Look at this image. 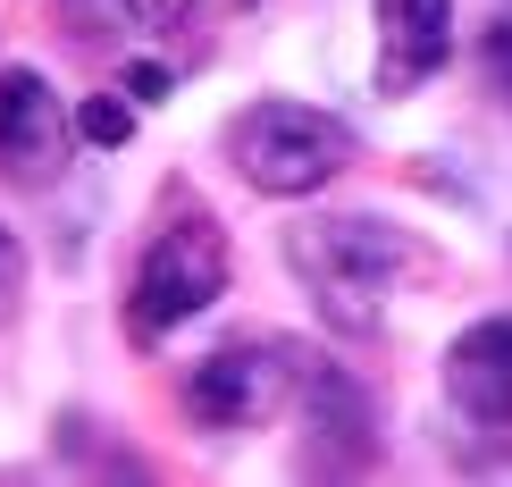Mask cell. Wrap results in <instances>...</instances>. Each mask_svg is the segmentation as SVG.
Instances as JSON below:
<instances>
[{"instance_id": "8", "label": "cell", "mask_w": 512, "mask_h": 487, "mask_svg": "<svg viewBox=\"0 0 512 487\" xmlns=\"http://www.w3.org/2000/svg\"><path fill=\"white\" fill-rule=\"evenodd\" d=\"M294 412L311 420L319 462H345V471H361V462H370V404H361V387H353L345 370H328V362H311V353H303Z\"/></svg>"}, {"instance_id": "6", "label": "cell", "mask_w": 512, "mask_h": 487, "mask_svg": "<svg viewBox=\"0 0 512 487\" xmlns=\"http://www.w3.org/2000/svg\"><path fill=\"white\" fill-rule=\"evenodd\" d=\"M445 395L479 429H504L512 420V311H487V320H471L445 345Z\"/></svg>"}, {"instance_id": "13", "label": "cell", "mask_w": 512, "mask_h": 487, "mask_svg": "<svg viewBox=\"0 0 512 487\" xmlns=\"http://www.w3.org/2000/svg\"><path fill=\"white\" fill-rule=\"evenodd\" d=\"M126 93H135V101H168V93H177V76H168L160 59H135V68H126Z\"/></svg>"}, {"instance_id": "7", "label": "cell", "mask_w": 512, "mask_h": 487, "mask_svg": "<svg viewBox=\"0 0 512 487\" xmlns=\"http://www.w3.org/2000/svg\"><path fill=\"white\" fill-rule=\"evenodd\" d=\"M454 59V0H378V93H420Z\"/></svg>"}, {"instance_id": "2", "label": "cell", "mask_w": 512, "mask_h": 487, "mask_svg": "<svg viewBox=\"0 0 512 487\" xmlns=\"http://www.w3.org/2000/svg\"><path fill=\"white\" fill-rule=\"evenodd\" d=\"M353 126L311 110V101H252V110L227 126V160H236V177L252 194L269 202H303L319 194L328 177H345L353 168Z\"/></svg>"}, {"instance_id": "10", "label": "cell", "mask_w": 512, "mask_h": 487, "mask_svg": "<svg viewBox=\"0 0 512 487\" xmlns=\"http://www.w3.org/2000/svg\"><path fill=\"white\" fill-rule=\"evenodd\" d=\"M17 303H26V244L0 227V328L17 320Z\"/></svg>"}, {"instance_id": "1", "label": "cell", "mask_w": 512, "mask_h": 487, "mask_svg": "<svg viewBox=\"0 0 512 487\" xmlns=\"http://www.w3.org/2000/svg\"><path fill=\"white\" fill-rule=\"evenodd\" d=\"M286 269L303 278L311 311L336 336H370L387 294L403 278H420V244L387 219H361V210H328V219H303L286 236Z\"/></svg>"}, {"instance_id": "12", "label": "cell", "mask_w": 512, "mask_h": 487, "mask_svg": "<svg viewBox=\"0 0 512 487\" xmlns=\"http://www.w3.org/2000/svg\"><path fill=\"white\" fill-rule=\"evenodd\" d=\"M487 76H496V93H512V9L487 26Z\"/></svg>"}, {"instance_id": "11", "label": "cell", "mask_w": 512, "mask_h": 487, "mask_svg": "<svg viewBox=\"0 0 512 487\" xmlns=\"http://www.w3.org/2000/svg\"><path fill=\"white\" fill-rule=\"evenodd\" d=\"M126 17H135V26H152V34H168V26H185V17H194V0H126Z\"/></svg>"}, {"instance_id": "5", "label": "cell", "mask_w": 512, "mask_h": 487, "mask_svg": "<svg viewBox=\"0 0 512 487\" xmlns=\"http://www.w3.org/2000/svg\"><path fill=\"white\" fill-rule=\"evenodd\" d=\"M68 143H76V110H59V93L34 68H0V177L59 185Z\"/></svg>"}, {"instance_id": "3", "label": "cell", "mask_w": 512, "mask_h": 487, "mask_svg": "<svg viewBox=\"0 0 512 487\" xmlns=\"http://www.w3.org/2000/svg\"><path fill=\"white\" fill-rule=\"evenodd\" d=\"M227 294V236L202 219V210H177L168 227H152L135 261V286H126V336L135 345H160L168 328H185L194 311H210Z\"/></svg>"}, {"instance_id": "4", "label": "cell", "mask_w": 512, "mask_h": 487, "mask_svg": "<svg viewBox=\"0 0 512 487\" xmlns=\"http://www.w3.org/2000/svg\"><path fill=\"white\" fill-rule=\"evenodd\" d=\"M303 387V345H227L185 378V412L202 429H269L294 412Z\"/></svg>"}, {"instance_id": "9", "label": "cell", "mask_w": 512, "mask_h": 487, "mask_svg": "<svg viewBox=\"0 0 512 487\" xmlns=\"http://www.w3.org/2000/svg\"><path fill=\"white\" fill-rule=\"evenodd\" d=\"M76 143H101V152H118V143H135V110L110 93H93V101H76Z\"/></svg>"}]
</instances>
